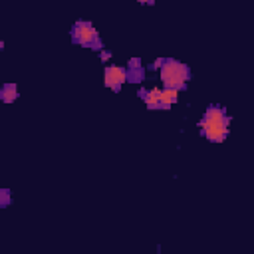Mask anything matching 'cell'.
Here are the masks:
<instances>
[{
  "label": "cell",
  "instance_id": "obj_5",
  "mask_svg": "<svg viewBox=\"0 0 254 254\" xmlns=\"http://www.w3.org/2000/svg\"><path fill=\"white\" fill-rule=\"evenodd\" d=\"M139 97L145 101V105L149 109H161V89L153 87V89H141Z\"/></svg>",
  "mask_w": 254,
  "mask_h": 254
},
{
  "label": "cell",
  "instance_id": "obj_12",
  "mask_svg": "<svg viewBox=\"0 0 254 254\" xmlns=\"http://www.w3.org/2000/svg\"><path fill=\"white\" fill-rule=\"evenodd\" d=\"M111 58V52H107V50H101V62H107Z\"/></svg>",
  "mask_w": 254,
  "mask_h": 254
},
{
  "label": "cell",
  "instance_id": "obj_10",
  "mask_svg": "<svg viewBox=\"0 0 254 254\" xmlns=\"http://www.w3.org/2000/svg\"><path fill=\"white\" fill-rule=\"evenodd\" d=\"M8 204H10V190L8 189H2L0 190V206L6 208Z\"/></svg>",
  "mask_w": 254,
  "mask_h": 254
},
{
  "label": "cell",
  "instance_id": "obj_1",
  "mask_svg": "<svg viewBox=\"0 0 254 254\" xmlns=\"http://www.w3.org/2000/svg\"><path fill=\"white\" fill-rule=\"evenodd\" d=\"M159 71H161L163 87H175L179 91L187 89V83L190 79V69L183 62H179L175 58H163V64H161Z\"/></svg>",
  "mask_w": 254,
  "mask_h": 254
},
{
  "label": "cell",
  "instance_id": "obj_9",
  "mask_svg": "<svg viewBox=\"0 0 254 254\" xmlns=\"http://www.w3.org/2000/svg\"><path fill=\"white\" fill-rule=\"evenodd\" d=\"M143 77H145L143 65H139V67H127V81L139 83V81H143Z\"/></svg>",
  "mask_w": 254,
  "mask_h": 254
},
{
  "label": "cell",
  "instance_id": "obj_2",
  "mask_svg": "<svg viewBox=\"0 0 254 254\" xmlns=\"http://www.w3.org/2000/svg\"><path fill=\"white\" fill-rule=\"evenodd\" d=\"M71 42L73 44H79V46H87L91 48L93 52L97 50H103V42L99 38V32L93 28L91 22L87 20H77L73 26H71Z\"/></svg>",
  "mask_w": 254,
  "mask_h": 254
},
{
  "label": "cell",
  "instance_id": "obj_4",
  "mask_svg": "<svg viewBox=\"0 0 254 254\" xmlns=\"http://www.w3.org/2000/svg\"><path fill=\"white\" fill-rule=\"evenodd\" d=\"M105 77V87H111L113 91H119L121 85L127 81V67H119V65H107L103 71Z\"/></svg>",
  "mask_w": 254,
  "mask_h": 254
},
{
  "label": "cell",
  "instance_id": "obj_3",
  "mask_svg": "<svg viewBox=\"0 0 254 254\" xmlns=\"http://www.w3.org/2000/svg\"><path fill=\"white\" fill-rule=\"evenodd\" d=\"M228 125H230V117L226 115V109L220 105H208L198 121L200 129H230Z\"/></svg>",
  "mask_w": 254,
  "mask_h": 254
},
{
  "label": "cell",
  "instance_id": "obj_11",
  "mask_svg": "<svg viewBox=\"0 0 254 254\" xmlns=\"http://www.w3.org/2000/svg\"><path fill=\"white\" fill-rule=\"evenodd\" d=\"M139 65H143L141 64V58H131L129 64H127V67H139Z\"/></svg>",
  "mask_w": 254,
  "mask_h": 254
},
{
  "label": "cell",
  "instance_id": "obj_7",
  "mask_svg": "<svg viewBox=\"0 0 254 254\" xmlns=\"http://www.w3.org/2000/svg\"><path fill=\"white\" fill-rule=\"evenodd\" d=\"M228 133H230V129H200V135L214 143H222L228 137Z\"/></svg>",
  "mask_w": 254,
  "mask_h": 254
},
{
  "label": "cell",
  "instance_id": "obj_8",
  "mask_svg": "<svg viewBox=\"0 0 254 254\" xmlns=\"http://www.w3.org/2000/svg\"><path fill=\"white\" fill-rule=\"evenodd\" d=\"M0 99L4 103H12L18 99V85L16 83H4L0 89Z\"/></svg>",
  "mask_w": 254,
  "mask_h": 254
},
{
  "label": "cell",
  "instance_id": "obj_6",
  "mask_svg": "<svg viewBox=\"0 0 254 254\" xmlns=\"http://www.w3.org/2000/svg\"><path fill=\"white\" fill-rule=\"evenodd\" d=\"M177 101H179V89H175V87H163L161 89V109H169Z\"/></svg>",
  "mask_w": 254,
  "mask_h": 254
},
{
  "label": "cell",
  "instance_id": "obj_13",
  "mask_svg": "<svg viewBox=\"0 0 254 254\" xmlns=\"http://www.w3.org/2000/svg\"><path fill=\"white\" fill-rule=\"evenodd\" d=\"M137 2H141V4H155V0H137Z\"/></svg>",
  "mask_w": 254,
  "mask_h": 254
}]
</instances>
